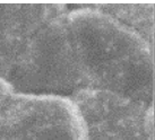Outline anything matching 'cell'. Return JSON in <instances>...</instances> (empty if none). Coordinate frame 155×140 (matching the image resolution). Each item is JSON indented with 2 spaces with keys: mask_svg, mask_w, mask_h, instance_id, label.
I'll use <instances>...</instances> for the list:
<instances>
[{
  "mask_svg": "<svg viewBox=\"0 0 155 140\" xmlns=\"http://www.w3.org/2000/svg\"><path fill=\"white\" fill-rule=\"evenodd\" d=\"M58 10L52 5L0 4V76L7 80L34 32Z\"/></svg>",
  "mask_w": 155,
  "mask_h": 140,
  "instance_id": "obj_5",
  "label": "cell"
},
{
  "mask_svg": "<svg viewBox=\"0 0 155 140\" xmlns=\"http://www.w3.org/2000/svg\"><path fill=\"white\" fill-rule=\"evenodd\" d=\"M69 98L82 116L88 140H154L153 104L90 88Z\"/></svg>",
  "mask_w": 155,
  "mask_h": 140,
  "instance_id": "obj_4",
  "label": "cell"
},
{
  "mask_svg": "<svg viewBox=\"0 0 155 140\" xmlns=\"http://www.w3.org/2000/svg\"><path fill=\"white\" fill-rule=\"evenodd\" d=\"M0 140H88L69 97L14 93L0 109Z\"/></svg>",
  "mask_w": 155,
  "mask_h": 140,
  "instance_id": "obj_3",
  "label": "cell"
},
{
  "mask_svg": "<svg viewBox=\"0 0 155 140\" xmlns=\"http://www.w3.org/2000/svg\"><path fill=\"white\" fill-rule=\"evenodd\" d=\"M67 11L47 19L27 42L7 77L15 93L70 97L83 89L67 34Z\"/></svg>",
  "mask_w": 155,
  "mask_h": 140,
  "instance_id": "obj_2",
  "label": "cell"
},
{
  "mask_svg": "<svg viewBox=\"0 0 155 140\" xmlns=\"http://www.w3.org/2000/svg\"><path fill=\"white\" fill-rule=\"evenodd\" d=\"M66 26L83 89L153 104L154 47L95 5L68 10Z\"/></svg>",
  "mask_w": 155,
  "mask_h": 140,
  "instance_id": "obj_1",
  "label": "cell"
},
{
  "mask_svg": "<svg viewBox=\"0 0 155 140\" xmlns=\"http://www.w3.org/2000/svg\"><path fill=\"white\" fill-rule=\"evenodd\" d=\"M95 6L136 31L154 47V4H99Z\"/></svg>",
  "mask_w": 155,
  "mask_h": 140,
  "instance_id": "obj_6",
  "label": "cell"
},
{
  "mask_svg": "<svg viewBox=\"0 0 155 140\" xmlns=\"http://www.w3.org/2000/svg\"><path fill=\"white\" fill-rule=\"evenodd\" d=\"M15 93L14 88L5 78L0 76V109L7 103L10 96Z\"/></svg>",
  "mask_w": 155,
  "mask_h": 140,
  "instance_id": "obj_7",
  "label": "cell"
}]
</instances>
